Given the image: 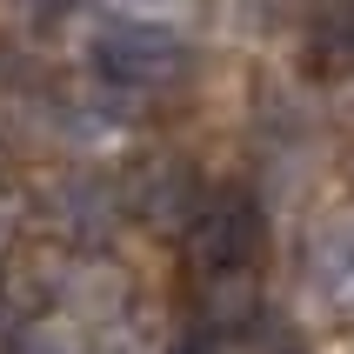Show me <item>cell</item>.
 Returning a JSON list of instances; mask_svg holds the SVG:
<instances>
[{
    "label": "cell",
    "mask_w": 354,
    "mask_h": 354,
    "mask_svg": "<svg viewBox=\"0 0 354 354\" xmlns=\"http://www.w3.org/2000/svg\"><path fill=\"white\" fill-rule=\"evenodd\" d=\"M315 288L335 308H354V221H341L315 241Z\"/></svg>",
    "instance_id": "5b68a950"
},
{
    "label": "cell",
    "mask_w": 354,
    "mask_h": 354,
    "mask_svg": "<svg viewBox=\"0 0 354 354\" xmlns=\"http://www.w3.org/2000/svg\"><path fill=\"white\" fill-rule=\"evenodd\" d=\"M120 7H127V14H140V20H147V14H160V7H174V0H120Z\"/></svg>",
    "instance_id": "9c48e42d"
},
{
    "label": "cell",
    "mask_w": 354,
    "mask_h": 354,
    "mask_svg": "<svg viewBox=\"0 0 354 354\" xmlns=\"http://www.w3.org/2000/svg\"><path fill=\"white\" fill-rule=\"evenodd\" d=\"M167 354H221V341H214V328H187Z\"/></svg>",
    "instance_id": "ba28073f"
},
{
    "label": "cell",
    "mask_w": 354,
    "mask_h": 354,
    "mask_svg": "<svg viewBox=\"0 0 354 354\" xmlns=\"http://www.w3.org/2000/svg\"><path fill=\"white\" fill-rule=\"evenodd\" d=\"M201 315H207V328H234V321L254 315V281H248V268H221V274H207Z\"/></svg>",
    "instance_id": "8992f818"
},
{
    "label": "cell",
    "mask_w": 354,
    "mask_h": 354,
    "mask_svg": "<svg viewBox=\"0 0 354 354\" xmlns=\"http://www.w3.org/2000/svg\"><path fill=\"white\" fill-rule=\"evenodd\" d=\"M74 7V0H0V14L20 20V27H47V20H60Z\"/></svg>",
    "instance_id": "52a82bcc"
},
{
    "label": "cell",
    "mask_w": 354,
    "mask_h": 354,
    "mask_svg": "<svg viewBox=\"0 0 354 354\" xmlns=\"http://www.w3.org/2000/svg\"><path fill=\"white\" fill-rule=\"evenodd\" d=\"M127 201L114 194V187H100V180H60L54 187V227L67 241H80V248H94V241L114 234V221Z\"/></svg>",
    "instance_id": "277c9868"
},
{
    "label": "cell",
    "mask_w": 354,
    "mask_h": 354,
    "mask_svg": "<svg viewBox=\"0 0 354 354\" xmlns=\"http://www.w3.org/2000/svg\"><path fill=\"white\" fill-rule=\"evenodd\" d=\"M120 201H127V207H134L147 227H187V221L207 207V194H201V174H194L180 154L140 160L134 174H127V187H120Z\"/></svg>",
    "instance_id": "3957f363"
},
{
    "label": "cell",
    "mask_w": 354,
    "mask_h": 354,
    "mask_svg": "<svg viewBox=\"0 0 354 354\" xmlns=\"http://www.w3.org/2000/svg\"><path fill=\"white\" fill-rule=\"evenodd\" d=\"M261 241H268V214H261L254 194H221L187 221V261H194L201 274L248 268L261 254Z\"/></svg>",
    "instance_id": "7a4b0ae2"
},
{
    "label": "cell",
    "mask_w": 354,
    "mask_h": 354,
    "mask_svg": "<svg viewBox=\"0 0 354 354\" xmlns=\"http://www.w3.org/2000/svg\"><path fill=\"white\" fill-rule=\"evenodd\" d=\"M94 74L114 94H160V87H174L187 74V40L134 14L120 27H100L94 34Z\"/></svg>",
    "instance_id": "6da1fadb"
}]
</instances>
